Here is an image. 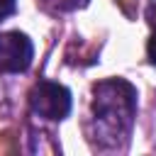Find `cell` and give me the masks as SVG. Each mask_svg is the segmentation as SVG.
I'll return each mask as SVG.
<instances>
[{
  "instance_id": "277c9868",
  "label": "cell",
  "mask_w": 156,
  "mask_h": 156,
  "mask_svg": "<svg viewBox=\"0 0 156 156\" xmlns=\"http://www.w3.org/2000/svg\"><path fill=\"white\" fill-rule=\"evenodd\" d=\"M44 2L56 12H71V10H78V7L88 5V0H44Z\"/></svg>"
},
{
  "instance_id": "5b68a950",
  "label": "cell",
  "mask_w": 156,
  "mask_h": 156,
  "mask_svg": "<svg viewBox=\"0 0 156 156\" xmlns=\"http://www.w3.org/2000/svg\"><path fill=\"white\" fill-rule=\"evenodd\" d=\"M144 17H146V24H149L151 29H156V0H149V2H146Z\"/></svg>"
},
{
  "instance_id": "7a4b0ae2",
  "label": "cell",
  "mask_w": 156,
  "mask_h": 156,
  "mask_svg": "<svg viewBox=\"0 0 156 156\" xmlns=\"http://www.w3.org/2000/svg\"><path fill=\"white\" fill-rule=\"evenodd\" d=\"M73 98L71 90L54 80H37L29 90V110L44 119L61 122L71 115Z\"/></svg>"
},
{
  "instance_id": "52a82bcc",
  "label": "cell",
  "mask_w": 156,
  "mask_h": 156,
  "mask_svg": "<svg viewBox=\"0 0 156 156\" xmlns=\"http://www.w3.org/2000/svg\"><path fill=\"white\" fill-rule=\"evenodd\" d=\"M146 56H149V61L156 66V29H154V34H151V39H149V44H146Z\"/></svg>"
},
{
  "instance_id": "8992f818",
  "label": "cell",
  "mask_w": 156,
  "mask_h": 156,
  "mask_svg": "<svg viewBox=\"0 0 156 156\" xmlns=\"http://www.w3.org/2000/svg\"><path fill=\"white\" fill-rule=\"evenodd\" d=\"M15 10H17V0H0V22L15 15Z\"/></svg>"
},
{
  "instance_id": "3957f363",
  "label": "cell",
  "mask_w": 156,
  "mask_h": 156,
  "mask_svg": "<svg viewBox=\"0 0 156 156\" xmlns=\"http://www.w3.org/2000/svg\"><path fill=\"white\" fill-rule=\"evenodd\" d=\"M34 46L24 32L0 34V73H24L32 66Z\"/></svg>"
},
{
  "instance_id": "6da1fadb",
  "label": "cell",
  "mask_w": 156,
  "mask_h": 156,
  "mask_svg": "<svg viewBox=\"0 0 156 156\" xmlns=\"http://www.w3.org/2000/svg\"><path fill=\"white\" fill-rule=\"evenodd\" d=\"M136 119V88L124 78L93 85L88 136L98 149H122Z\"/></svg>"
}]
</instances>
